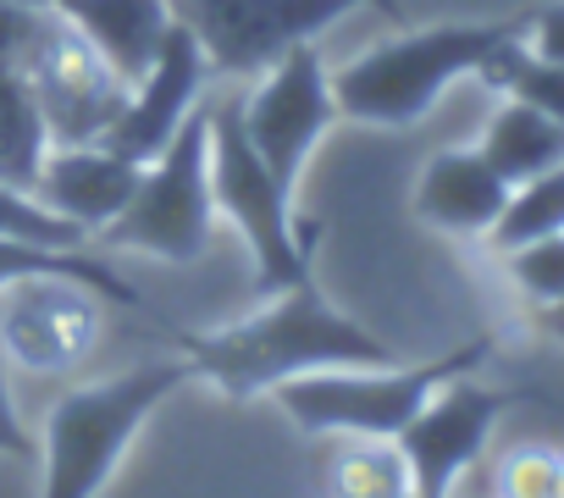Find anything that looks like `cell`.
<instances>
[{"label":"cell","instance_id":"obj_9","mask_svg":"<svg viewBox=\"0 0 564 498\" xmlns=\"http://www.w3.org/2000/svg\"><path fill=\"white\" fill-rule=\"evenodd\" d=\"M23 78L45 111L51 144H100L128 100V84L106 67V56L56 12L45 18L40 45L23 62Z\"/></svg>","mask_w":564,"mask_h":498},{"label":"cell","instance_id":"obj_6","mask_svg":"<svg viewBox=\"0 0 564 498\" xmlns=\"http://www.w3.org/2000/svg\"><path fill=\"white\" fill-rule=\"evenodd\" d=\"M216 232V199H210V128H205V100L188 111V122L166 139L161 155L144 161V177L122 216L95 232L89 243L100 249H128V256L194 267Z\"/></svg>","mask_w":564,"mask_h":498},{"label":"cell","instance_id":"obj_14","mask_svg":"<svg viewBox=\"0 0 564 498\" xmlns=\"http://www.w3.org/2000/svg\"><path fill=\"white\" fill-rule=\"evenodd\" d=\"M503 199H509V183L487 166V155L470 144V150H437L421 177H415V216L437 232H454V238H487L492 221L503 216Z\"/></svg>","mask_w":564,"mask_h":498},{"label":"cell","instance_id":"obj_7","mask_svg":"<svg viewBox=\"0 0 564 498\" xmlns=\"http://www.w3.org/2000/svg\"><path fill=\"white\" fill-rule=\"evenodd\" d=\"M366 0H172V18L199 40L210 78L249 84L294 45H316Z\"/></svg>","mask_w":564,"mask_h":498},{"label":"cell","instance_id":"obj_15","mask_svg":"<svg viewBox=\"0 0 564 498\" xmlns=\"http://www.w3.org/2000/svg\"><path fill=\"white\" fill-rule=\"evenodd\" d=\"M51 12L67 18L128 89L144 78L172 29V0H51Z\"/></svg>","mask_w":564,"mask_h":498},{"label":"cell","instance_id":"obj_22","mask_svg":"<svg viewBox=\"0 0 564 498\" xmlns=\"http://www.w3.org/2000/svg\"><path fill=\"white\" fill-rule=\"evenodd\" d=\"M498 261H503L514 294H520L531 311L564 300V232L536 238V243H520V249H509V256H498Z\"/></svg>","mask_w":564,"mask_h":498},{"label":"cell","instance_id":"obj_12","mask_svg":"<svg viewBox=\"0 0 564 498\" xmlns=\"http://www.w3.org/2000/svg\"><path fill=\"white\" fill-rule=\"evenodd\" d=\"M205 84H210V62H205L199 40L172 18V29H166L155 62H150L144 78L128 89V100H122V111H117V122L106 128L100 144L144 166L150 155L166 150V139H172V133L188 122V111L205 100Z\"/></svg>","mask_w":564,"mask_h":498},{"label":"cell","instance_id":"obj_13","mask_svg":"<svg viewBox=\"0 0 564 498\" xmlns=\"http://www.w3.org/2000/svg\"><path fill=\"white\" fill-rule=\"evenodd\" d=\"M139 177H144V166L106 150V144H51L40 183H34V199L45 210H56L62 221H73L84 238H95L122 216Z\"/></svg>","mask_w":564,"mask_h":498},{"label":"cell","instance_id":"obj_23","mask_svg":"<svg viewBox=\"0 0 564 498\" xmlns=\"http://www.w3.org/2000/svg\"><path fill=\"white\" fill-rule=\"evenodd\" d=\"M0 238H34V243H56V249H73V243H89L73 221H62L56 210H45L29 188L0 177Z\"/></svg>","mask_w":564,"mask_h":498},{"label":"cell","instance_id":"obj_32","mask_svg":"<svg viewBox=\"0 0 564 498\" xmlns=\"http://www.w3.org/2000/svg\"><path fill=\"white\" fill-rule=\"evenodd\" d=\"M415 498H426V492H415Z\"/></svg>","mask_w":564,"mask_h":498},{"label":"cell","instance_id":"obj_5","mask_svg":"<svg viewBox=\"0 0 564 498\" xmlns=\"http://www.w3.org/2000/svg\"><path fill=\"white\" fill-rule=\"evenodd\" d=\"M487 355H492V338H470V344H459L437 360H415V366L388 360V366L305 371L294 382L271 388V399L311 437H399L443 382L476 371Z\"/></svg>","mask_w":564,"mask_h":498},{"label":"cell","instance_id":"obj_8","mask_svg":"<svg viewBox=\"0 0 564 498\" xmlns=\"http://www.w3.org/2000/svg\"><path fill=\"white\" fill-rule=\"evenodd\" d=\"M238 117H243V133L260 150V161L271 166V177L294 194L305 177V161L338 122L333 67L322 62L316 45H294L260 78H249V89L238 95Z\"/></svg>","mask_w":564,"mask_h":498},{"label":"cell","instance_id":"obj_28","mask_svg":"<svg viewBox=\"0 0 564 498\" xmlns=\"http://www.w3.org/2000/svg\"><path fill=\"white\" fill-rule=\"evenodd\" d=\"M531 316H536V327H542L553 344H564V300H558V305H542V311H531Z\"/></svg>","mask_w":564,"mask_h":498},{"label":"cell","instance_id":"obj_3","mask_svg":"<svg viewBox=\"0 0 564 498\" xmlns=\"http://www.w3.org/2000/svg\"><path fill=\"white\" fill-rule=\"evenodd\" d=\"M194 382V366L177 355L144 360L133 371H117L106 382L73 388L45 415V487L40 498H100V487L117 476L128 443L144 432V421Z\"/></svg>","mask_w":564,"mask_h":498},{"label":"cell","instance_id":"obj_10","mask_svg":"<svg viewBox=\"0 0 564 498\" xmlns=\"http://www.w3.org/2000/svg\"><path fill=\"white\" fill-rule=\"evenodd\" d=\"M100 344V294L73 278H23L0 294V355L18 371L62 377Z\"/></svg>","mask_w":564,"mask_h":498},{"label":"cell","instance_id":"obj_17","mask_svg":"<svg viewBox=\"0 0 564 498\" xmlns=\"http://www.w3.org/2000/svg\"><path fill=\"white\" fill-rule=\"evenodd\" d=\"M23 278H73L84 289H95L106 305L122 311H144V294L133 283L117 278V267H106L100 256H89V243L56 249V243H34V238H0V294Z\"/></svg>","mask_w":564,"mask_h":498},{"label":"cell","instance_id":"obj_26","mask_svg":"<svg viewBox=\"0 0 564 498\" xmlns=\"http://www.w3.org/2000/svg\"><path fill=\"white\" fill-rule=\"evenodd\" d=\"M0 454L7 459H34L40 454L34 432L18 415V399H12V382H7V355H0Z\"/></svg>","mask_w":564,"mask_h":498},{"label":"cell","instance_id":"obj_2","mask_svg":"<svg viewBox=\"0 0 564 498\" xmlns=\"http://www.w3.org/2000/svg\"><path fill=\"white\" fill-rule=\"evenodd\" d=\"M514 34H525V18L432 23V29L393 34L333 73L338 117L366 128H415L459 78H476L487 56Z\"/></svg>","mask_w":564,"mask_h":498},{"label":"cell","instance_id":"obj_21","mask_svg":"<svg viewBox=\"0 0 564 498\" xmlns=\"http://www.w3.org/2000/svg\"><path fill=\"white\" fill-rule=\"evenodd\" d=\"M476 78H481L487 89L509 95V100L536 106L542 117H553V122L564 128V67L547 62V56H536V51L525 45V34L503 40V45L487 56V67H481Z\"/></svg>","mask_w":564,"mask_h":498},{"label":"cell","instance_id":"obj_16","mask_svg":"<svg viewBox=\"0 0 564 498\" xmlns=\"http://www.w3.org/2000/svg\"><path fill=\"white\" fill-rule=\"evenodd\" d=\"M476 150H481L487 166L514 188V183H525V177H536V172H547V166L564 161V128H558L553 117H542L536 106L503 95V106L487 117Z\"/></svg>","mask_w":564,"mask_h":498},{"label":"cell","instance_id":"obj_20","mask_svg":"<svg viewBox=\"0 0 564 498\" xmlns=\"http://www.w3.org/2000/svg\"><path fill=\"white\" fill-rule=\"evenodd\" d=\"M553 232H564V161L509 188L503 216L492 221L487 243H492V256H509V249L553 238Z\"/></svg>","mask_w":564,"mask_h":498},{"label":"cell","instance_id":"obj_24","mask_svg":"<svg viewBox=\"0 0 564 498\" xmlns=\"http://www.w3.org/2000/svg\"><path fill=\"white\" fill-rule=\"evenodd\" d=\"M558 454L553 448H514L492 470V498H553Z\"/></svg>","mask_w":564,"mask_h":498},{"label":"cell","instance_id":"obj_1","mask_svg":"<svg viewBox=\"0 0 564 498\" xmlns=\"http://www.w3.org/2000/svg\"><path fill=\"white\" fill-rule=\"evenodd\" d=\"M177 355L221 388L227 399H260L282 382H294L305 371H333V366H388L399 360L371 327L344 316L316 272L265 294V305L232 327L216 333H177Z\"/></svg>","mask_w":564,"mask_h":498},{"label":"cell","instance_id":"obj_18","mask_svg":"<svg viewBox=\"0 0 564 498\" xmlns=\"http://www.w3.org/2000/svg\"><path fill=\"white\" fill-rule=\"evenodd\" d=\"M45 155H51V128H45V111L29 78L0 67V177L34 194Z\"/></svg>","mask_w":564,"mask_h":498},{"label":"cell","instance_id":"obj_29","mask_svg":"<svg viewBox=\"0 0 564 498\" xmlns=\"http://www.w3.org/2000/svg\"><path fill=\"white\" fill-rule=\"evenodd\" d=\"M366 7H377V12H388V18H399V0H366Z\"/></svg>","mask_w":564,"mask_h":498},{"label":"cell","instance_id":"obj_30","mask_svg":"<svg viewBox=\"0 0 564 498\" xmlns=\"http://www.w3.org/2000/svg\"><path fill=\"white\" fill-rule=\"evenodd\" d=\"M553 498H564V454H558V487H553Z\"/></svg>","mask_w":564,"mask_h":498},{"label":"cell","instance_id":"obj_27","mask_svg":"<svg viewBox=\"0 0 564 498\" xmlns=\"http://www.w3.org/2000/svg\"><path fill=\"white\" fill-rule=\"evenodd\" d=\"M525 45L536 56H547V62L564 67V0H553V7H542V12L525 18Z\"/></svg>","mask_w":564,"mask_h":498},{"label":"cell","instance_id":"obj_31","mask_svg":"<svg viewBox=\"0 0 564 498\" xmlns=\"http://www.w3.org/2000/svg\"><path fill=\"white\" fill-rule=\"evenodd\" d=\"M18 7H51V0H18Z\"/></svg>","mask_w":564,"mask_h":498},{"label":"cell","instance_id":"obj_4","mask_svg":"<svg viewBox=\"0 0 564 498\" xmlns=\"http://www.w3.org/2000/svg\"><path fill=\"white\" fill-rule=\"evenodd\" d=\"M205 128H210V199L249 249L254 294H276V289L311 278L322 221L294 216V194L271 177V166L243 133L238 95L205 100Z\"/></svg>","mask_w":564,"mask_h":498},{"label":"cell","instance_id":"obj_19","mask_svg":"<svg viewBox=\"0 0 564 498\" xmlns=\"http://www.w3.org/2000/svg\"><path fill=\"white\" fill-rule=\"evenodd\" d=\"M327 498H415L399 437H344L327 470Z\"/></svg>","mask_w":564,"mask_h":498},{"label":"cell","instance_id":"obj_11","mask_svg":"<svg viewBox=\"0 0 564 498\" xmlns=\"http://www.w3.org/2000/svg\"><path fill=\"white\" fill-rule=\"evenodd\" d=\"M520 399H525V393L487 388V382H476L470 371L454 377V382H443V388L421 404V415L399 432V448H404V459H410L415 492H426V498H454L459 476L481 459V448H487L498 415H503L509 404H520Z\"/></svg>","mask_w":564,"mask_h":498},{"label":"cell","instance_id":"obj_25","mask_svg":"<svg viewBox=\"0 0 564 498\" xmlns=\"http://www.w3.org/2000/svg\"><path fill=\"white\" fill-rule=\"evenodd\" d=\"M45 18H51V7H18V0H0V67L7 73H23V62L40 45Z\"/></svg>","mask_w":564,"mask_h":498}]
</instances>
